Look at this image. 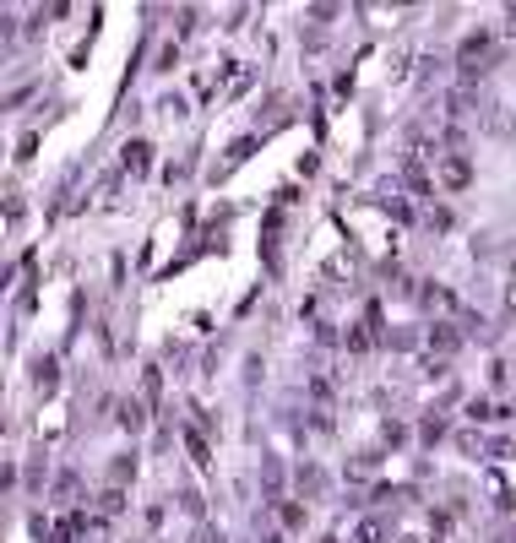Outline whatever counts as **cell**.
Listing matches in <instances>:
<instances>
[{
    "mask_svg": "<svg viewBox=\"0 0 516 543\" xmlns=\"http://www.w3.org/2000/svg\"><path fill=\"white\" fill-rule=\"evenodd\" d=\"M147 158H152V152H147V142H131V147H125V168H131V174H142Z\"/></svg>",
    "mask_w": 516,
    "mask_h": 543,
    "instance_id": "1",
    "label": "cell"
},
{
    "mask_svg": "<svg viewBox=\"0 0 516 543\" xmlns=\"http://www.w3.org/2000/svg\"><path fill=\"white\" fill-rule=\"evenodd\" d=\"M446 185H468V163H462V158H446Z\"/></svg>",
    "mask_w": 516,
    "mask_h": 543,
    "instance_id": "2",
    "label": "cell"
},
{
    "mask_svg": "<svg viewBox=\"0 0 516 543\" xmlns=\"http://www.w3.org/2000/svg\"><path fill=\"white\" fill-rule=\"evenodd\" d=\"M120 424L125 429H142V408L136 402H120Z\"/></svg>",
    "mask_w": 516,
    "mask_h": 543,
    "instance_id": "3",
    "label": "cell"
},
{
    "mask_svg": "<svg viewBox=\"0 0 516 543\" xmlns=\"http://www.w3.org/2000/svg\"><path fill=\"white\" fill-rule=\"evenodd\" d=\"M283 527H305V511H299V505H293V500L283 505Z\"/></svg>",
    "mask_w": 516,
    "mask_h": 543,
    "instance_id": "4",
    "label": "cell"
},
{
    "mask_svg": "<svg viewBox=\"0 0 516 543\" xmlns=\"http://www.w3.org/2000/svg\"><path fill=\"white\" fill-rule=\"evenodd\" d=\"M505 27H511V33H516V6H511V11H505Z\"/></svg>",
    "mask_w": 516,
    "mask_h": 543,
    "instance_id": "5",
    "label": "cell"
}]
</instances>
